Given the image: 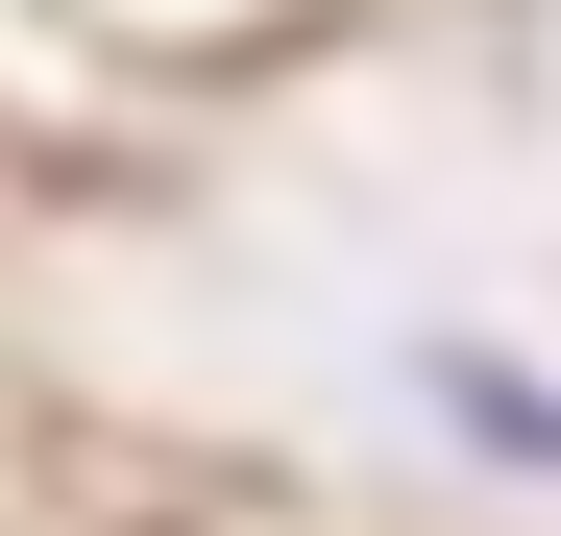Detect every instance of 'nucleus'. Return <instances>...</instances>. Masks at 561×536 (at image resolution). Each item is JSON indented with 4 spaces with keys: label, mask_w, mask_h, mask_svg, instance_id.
I'll return each mask as SVG.
<instances>
[{
    "label": "nucleus",
    "mask_w": 561,
    "mask_h": 536,
    "mask_svg": "<svg viewBox=\"0 0 561 536\" xmlns=\"http://www.w3.org/2000/svg\"><path fill=\"white\" fill-rule=\"evenodd\" d=\"M439 415L489 439V464H561V391H537V366H489V341H439Z\"/></svg>",
    "instance_id": "obj_1"
}]
</instances>
